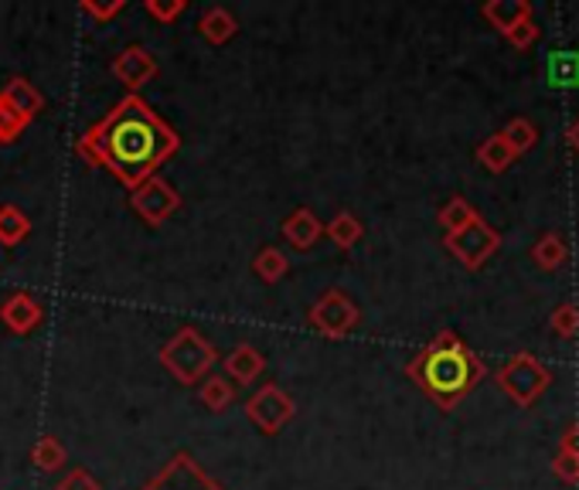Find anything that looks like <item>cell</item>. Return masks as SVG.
Segmentation results:
<instances>
[{"mask_svg": "<svg viewBox=\"0 0 579 490\" xmlns=\"http://www.w3.org/2000/svg\"><path fill=\"white\" fill-rule=\"evenodd\" d=\"M185 198L182 191H177L170 181H164V177H147V181L141 188L130 191V211L137 215L147 229H164L167 221L182 211Z\"/></svg>", "mask_w": 579, "mask_h": 490, "instance_id": "8992f818", "label": "cell"}, {"mask_svg": "<svg viewBox=\"0 0 579 490\" xmlns=\"http://www.w3.org/2000/svg\"><path fill=\"white\" fill-rule=\"evenodd\" d=\"M221 368H226V378L232 385H252L262 378L266 372V354L256 347V344H236L229 354H226V362H221Z\"/></svg>", "mask_w": 579, "mask_h": 490, "instance_id": "4fadbf2b", "label": "cell"}, {"mask_svg": "<svg viewBox=\"0 0 579 490\" xmlns=\"http://www.w3.org/2000/svg\"><path fill=\"white\" fill-rule=\"evenodd\" d=\"M0 324H4L14 337H31L44 324V306L34 293L14 290L0 303Z\"/></svg>", "mask_w": 579, "mask_h": 490, "instance_id": "8fae6325", "label": "cell"}, {"mask_svg": "<svg viewBox=\"0 0 579 490\" xmlns=\"http://www.w3.org/2000/svg\"><path fill=\"white\" fill-rule=\"evenodd\" d=\"M110 72L126 88V96H141V88L157 79L161 65L151 55V49H144V44H126V49L113 59Z\"/></svg>", "mask_w": 579, "mask_h": 490, "instance_id": "30bf717a", "label": "cell"}, {"mask_svg": "<svg viewBox=\"0 0 579 490\" xmlns=\"http://www.w3.org/2000/svg\"><path fill=\"white\" fill-rule=\"evenodd\" d=\"M55 490H103V483H100L93 473H89L85 467H69V470L59 477Z\"/></svg>", "mask_w": 579, "mask_h": 490, "instance_id": "4dcf8cb0", "label": "cell"}, {"mask_svg": "<svg viewBox=\"0 0 579 490\" xmlns=\"http://www.w3.org/2000/svg\"><path fill=\"white\" fill-rule=\"evenodd\" d=\"M406 375L443 413H451L474 392V385L487 375V368L454 331H440L423 351L413 354Z\"/></svg>", "mask_w": 579, "mask_h": 490, "instance_id": "7a4b0ae2", "label": "cell"}, {"mask_svg": "<svg viewBox=\"0 0 579 490\" xmlns=\"http://www.w3.org/2000/svg\"><path fill=\"white\" fill-rule=\"evenodd\" d=\"M31 123H24L4 100H0V147H11L21 140V133L28 129Z\"/></svg>", "mask_w": 579, "mask_h": 490, "instance_id": "4316f807", "label": "cell"}, {"mask_svg": "<svg viewBox=\"0 0 579 490\" xmlns=\"http://www.w3.org/2000/svg\"><path fill=\"white\" fill-rule=\"evenodd\" d=\"M0 100H4L24 123H34L44 110V93L24 75H11L4 82V88H0Z\"/></svg>", "mask_w": 579, "mask_h": 490, "instance_id": "7c38bea8", "label": "cell"}, {"mask_svg": "<svg viewBox=\"0 0 579 490\" xmlns=\"http://www.w3.org/2000/svg\"><path fill=\"white\" fill-rule=\"evenodd\" d=\"M443 246H447L451 256H454L457 262H464L467 270H480V265L502 249V236H498L492 226H487L484 218H477V221H471V226H467L464 232L443 236Z\"/></svg>", "mask_w": 579, "mask_h": 490, "instance_id": "9c48e42d", "label": "cell"}, {"mask_svg": "<svg viewBox=\"0 0 579 490\" xmlns=\"http://www.w3.org/2000/svg\"><path fill=\"white\" fill-rule=\"evenodd\" d=\"M307 324L314 327L321 337H328V341H344V337H351L354 331H359L362 310H359V303L351 300L348 290L331 286V290H324L314 303H310Z\"/></svg>", "mask_w": 579, "mask_h": 490, "instance_id": "277c9868", "label": "cell"}, {"mask_svg": "<svg viewBox=\"0 0 579 490\" xmlns=\"http://www.w3.org/2000/svg\"><path fill=\"white\" fill-rule=\"evenodd\" d=\"M293 416H297L293 395L283 392L280 385H273V382L259 385V388L249 395V403H246V419H249L262 436H277Z\"/></svg>", "mask_w": 579, "mask_h": 490, "instance_id": "52a82bcc", "label": "cell"}, {"mask_svg": "<svg viewBox=\"0 0 579 490\" xmlns=\"http://www.w3.org/2000/svg\"><path fill=\"white\" fill-rule=\"evenodd\" d=\"M177 150H182L177 129L161 119L144 96H123L103 119L75 137V157L113 174L126 191L157 177Z\"/></svg>", "mask_w": 579, "mask_h": 490, "instance_id": "6da1fadb", "label": "cell"}, {"mask_svg": "<svg viewBox=\"0 0 579 490\" xmlns=\"http://www.w3.org/2000/svg\"><path fill=\"white\" fill-rule=\"evenodd\" d=\"M559 453L579 457V419L566 426V432H562V439H559Z\"/></svg>", "mask_w": 579, "mask_h": 490, "instance_id": "836d02e7", "label": "cell"}, {"mask_svg": "<svg viewBox=\"0 0 579 490\" xmlns=\"http://www.w3.org/2000/svg\"><path fill=\"white\" fill-rule=\"evenodd\" d=\"M552 473H556L562 483H579V457H572V453H556Z\"/></svg>", "mask_w": 579, "mask_h": 490, "instance_id": "d6a6232c", "label": "cell"}, {"mask_svg": "<svg viewBox=\"0 0 579 490\" xmlns=\"http://www.w3.org/2000/svg\"><path fill=\"white\" fill-rule=\"evenodd\" d=\"M549 327H552L556 337L572 341V337L579 334V303H572V300H569V303H559V306L552 310Z\"/></svg>", "mask_w": 579, "mask_h": 490, "instance_id": "484cf974", "label": "cell"}, {"mask_svg": "<svg viewBox=\"0 0 579 490\" xmlns=\"http://www.w3.org/2000/svg\"><path fill=\"white\" fill-rule=\"evenodd\" d=\"M502 137H505V144L511 147V154L518 157V154H528L531 147L539 144V126L531 123V119H525V116H518V119H511V123L502 129Z\"/></svg>", "mask_w": 579, "mask_h": 490, "instance_id": "d4e9b609", "label": "cell"}, {"mask_svg": "<svg viewBox=\"0 0 579 490\" xmlns=\"http://www.w3.org/2000/svg\"><path fill=\"white\" fill-rule=\"evenodd\" d=\"M31 463H34L41 473H59V470H65V463H69L65 442H62L59 436H52V432L38 436V442L31 447Z\"/></svg>", "mask_w": 579, "mask_h": 490, "instance_id": "ffe728a7", "label": "cell"}, {"mask_svg": "<svg viewBox=\"0 0 579 490\" xmlns=\"http://www.w3.org/2000/svg\"><path fill=\"white\" fill-rule=\"evenodd\" d=\"M549 385H552V372L536 358V354H525V351L515 354V358L498 372V388L521 409L536 406L549 392Z\"/></svg>", "mask_w": 579, "mask_h": 490, "instance_id": "5b68a950", "label": "cell"}, {"mask_svg": "<svg viewBox=\"0 0 579 490\" xmlns=\"http://www.w3.org/2000/svg\"><path fill=\"white\" fill-rule=\"evenodd\" d=\"M324 236L341 249V252H351L354 246L362 242V236H365V226H362V218L354 215V211H348V208H341L328 226H324Z\"/></svg>", "mask_w": 579, "mask_h": 490, "instance_id": "ac0fdd59", "label": "cell"}, {"mask_svg": "<svg viewBox=\"0 0 579 490\" xmlns=\"http://www.w3.org/2000/svg\"><path fill=\"white\" fill-rule=\"evenodd\" d=\"M566 140H569V147H572V150L579 154V119H576V123H572V126L566 129Z\"/></svg>", "mask_w": 579, "mask_h": 490, "instance_id": "e575fe53", "label": "cell"}, {"mask_svg": "<svg viewBox=\"0 0 579 490\" xmlns=\"http://www.w3.org/2000/svg\"><path fill=\"white\" fill-rule=\"evenodd\" d=\"M239 398V385H232L226 375H208L201 385H198V403L208 409V413H226L236 406Z\"/></svg>", "mask_w": 579, "mask_h": 490, "instance_id": "e0dca14e", "label": "cell"}, {"mask_svg": "<svg viewBox=\"0 0 579 490\" xmlns=\"http://www.w3.org/2000/svg\"><path fill=\"white\" fill-rule=\"evenodd\" d=\"M539 24H536V18H528V21H521V24H515L505 38H508V44H511V49H518V52H528L531 49V44H536L539 41Z\"/></svg>", "mask_w": 579, "mask_h": 490, "instance_id": "1f68e13d", "label": "cell"}, {"mask_svg": "<svg viewBox=\"0 0 579 490\" xmlns=\"http://www.w3.org/2000/svg\"><path fill=\"white\" fill-rule=\"evenodd\" d=\"M480 215H477V208L467 201V198H451L447 205L440 208V215H436V221H440V229L447 232V236H457V232H464L471 221H477Z\"/></svg>", "mask_w": 579, "mask_h": 490, "instance_id": "603a6c76", "label": "cell"}, {"mask_svg": "<svg viewBox=\"0 0 579 490\" xmlns=\"http://www.w3.org/2000/svg\"><path fill=\"white\" fill-rule=\"evenodd\" d=\"M79 11L85 18H93L96 24H106V21H113L126 11V0H106V4H100V0H82Z\"/></svg>", "mask_w": 579, "mask_h": 490, "instance_id": "f546056e", "label": "cell"}, {"mask_svg": "<svg viewBox=\"0 0 579 490\" xmlns=\"http://www.w3.org/2000/svg\"><path fill=\"white\" fill-rule=\"evenodd\" d=\"M31 236V218L24 215V208L4 201L0 205V246H21Z\"/></svg>", "mask_w": 579, "mask_h": 490, "instance_id": "7402d4cb", "label": "cell"}, {"mask_svg": "<svg viewBox=\"0 0 579 490\" xmlns=\"http://www.w3.org/2000/svg\"><path fill=\"white\" fill-rule=\"evenodd\" d=\"M198 34L215 49H221V44H229L239 34V18L229 8H208L198 18Z\"/></svg>", "mask_w": 579, "mask_h": 490, "instance_id": "2e32d148", "label": "cell"}, {"mask_svg": "<svg viewBox=\"0 0 579 490\" xmlns=\"http://www.w3.org/2000/svg\"><path fill=\"white\" fill-rule=\"evenodd\" d=\"M144 11L157 21V24H174L188 11V0H144Z\"/></svg>", "mask_w": 579, "mask_h": 490, "instance_id": "f1b7e54d", "label": "cell"}, {"mask_svg": "<svg viewBox=\"0 0 579 490\" xmlns=\"http://www.w3.org/2000/svg\"><path fill=\"white\" fill-rule=\"evenodd\" d=\"M531 262L546 273H556L569 262V242L559 232H546L536 246H531Z\"/></svg>", "mask_w": 579, "mask_h": 490, "instance_id": "44dd1931", "label": "cell"}, {"mask_svg": "<svg viewBox=\"0 0 579 490\" xmlns=\"http://www.w3.org/2000/svg\"><path fill=\"white\" fill-rule=\"evenodd\" d=\"M552 85H579V55L576 52L552 55Z\"/></svg>", "mask_w": 579, "mask_h": 490, "instance_id": "83f0119b", "label": "cell"}, {"mask_svg": "<svg viewBox=\"0 0 579 490\" xmlns=\"http://www.w3.org/2000/svg\"><path fill=\"white\" fill-rule=\"evenodd\" d=\"M157 362L177 385L192 388V385H201L218 365V347L198 327H177L161 347Z\"/></svg>", "mask_w": 579, "mask_h": 490, "instance_id": "3957f363", "label": "cell"}, {"mask_svg": "<svg viewBox=\"0 0 579 490\" xmlns=\"http://www.w3.org/2000/svg\"><path fill=\"white\" fill-rule=\"evenodd\" d=\"M141 490H226L192 453L177 450Z\"/></svg>", "mask_w": 579, "mask_h": 490, "instance_id": "ba28073f", "label": "cell"}, {"mask_svg": "<svg viewBox=\"0 0 579 490\" xmlns=\"http://www.w3.org/2000/svg\"><path fill=\"white\" fill-rule=\"evenodd\" d=\"M252 273L259 277V283H266V286H277L280 280H287V273H290V259H287V252L283 249H277V246H262L256 256H252Z\"/></svg>", "mask_w": 579, "mask_h": 490, "instance_id": "d6986e66", "label": "cell"}, {"mask_svg": "<svg viewBox=\"0 0 579 490\" xmlns=\"http://www.w3.org/2000/svg\"><path fill=\"white\" fill-rule=\"evenodd\" d=\"M477 164H480L484 170H492V174H505V170L515 164V154H511V147L505 144L502 133H495V137H487V140L477 147Z\"/></svg>", "mask_w": 579, "mask_h": 490, "instance_id": "cb8c5ba5", "label": "cell"}, {"mask_svg": "<svg viewBox=\"0 0 579 490\" xmlns=\"http://www.w3.org/2000/svg\"><path fill=\"white\" fill-rule=\"evenodd\" d=\"M321 236H324V221L318 218L314 208H293V211L283 218V239H287L297 252L314 249Z\"/></svg>", "mask_w": 579, "mask_h": 490, "instance_id": "5bb4252c", "label": "cell"}, {"mask_svg": "<svg viewBox=\"0 0 579 490\" xmlns=\"http://www.w3.org/2000/svg\"><path fill=\"white\" fill-rule=\"evenodd\" d=\"M480 18L492 28H498L502 34H508L515 24L536 18V8H531L528 0H487V4L480 8Z\"/></svg>", "mask_w": 579, "mask_h": 490, "instance_id": "9a60e30c", "label": "cell"}]
</instances>
